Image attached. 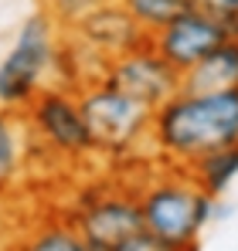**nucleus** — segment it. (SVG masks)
Segmentation results:
<instances>
[{"mask_svg": "<svg viewBox=\"0 0 238 251\" xmlns=\"http://www.w3.org/2000/svg\"><path fill=\"white\" fill-rule=\"evenodd\" d=\"M153 153L167 167L187 170L211 153L238 150V88L235 92H177L150 123Z\"/></svg>", "mask_w": 238, "mask_h": 251, "instance_id": "1", "label": "nucleus"}, {"mask_svg": "<svg viewBox=\"0 0 238 251\" xmlns=\"http://www.w3.org/2000/svg\"><path fill=\"white\" fill-rule=\"evenodd\" d=\"M136 201L143 214V231L177 248L198 245L204 227L218 214H225L221 201L204 194L180 167H167L136 183Z\"/></svg>", "mask_w": 238, "mask_h": 251, "instance_id": "2", "label": "nucleus"}, {"mask_svg": "<svg viewBox=\"0 0 238 251\" xmlns=\"http://www.w3.org/2000/svg\"><path fill=\"white\" fill-rule=\"evenodd\" d=\"M58 51H61L58 24L44 10L28 14L7 54L0 58V109L24 116L41 95V88L55 85Z\"/></svg>", "mask_w": 238, "mask_h": 251, "instance_id": "3", "label": "nucleus"}, {"mask_svg": "<svg viewBox=\"0 0 238 251\" xmlns=\"http://www.w3.org/2000/svg\"><path fill=\"white\" fill-rule=\"evenodd\" d=\"M79 105L95 156H113L122 160L129 153H136L143 143H150V123L153 112L140 102H133L129 95H122L119 88H113L109 82H92L79 88Z\"/></svg>", "mask_w": 238, "mask_h": 251, "instance_id": "4", "label": "nucleus"}, {"mask_svg": "<svg viewBox=\"0 0 238 251\" xmlns=\"http://www.w3.org/2000/svg\"><path fill=\"white\" fill-rule=\"evenodd\" d=\"M24 129H28V139L41 143V150L58 156L61 163H82L95 156V146L79 105V92L68 85L41 88V95L24 112Z\"/></svg>", "mask_w": 238, "mask_h": 251, "instance_id": "5", "label": "nucleus"}, {"mask_svg": "<svg viewBox=\"0 0 238 251\" xmlns=\"http://www.w3.org/2000/svg\"><path fill=\"white\" fill-rule=\"evenodd\" d=\"M75 224L85 245L92 251H113L133 234L143 231V214L136 201V187H92L79 201L75 214L68 217Z\"/></svg>", "mask_w": 238, "mask_h": 251, "instance_id": "6", "label": "nucleus"}, {"mask_svg": "<svg viewBox=\"0 0 238 251\" xmlns=\"http://www.w3.org/2000/svg\"><path fill=\"white\" fill-rule=\"evenodd\" d=\"M225 41L228 34L211 7H184L170 24H163L157 34H150V48L177 75H187L191 68H198Z\"/></svg>", "mask_w": 238, "mask_h": 251, "instance_id": "7", "label": "nucleus"}, {"mask_svg": "<svg viewBox=\"0 0 238 251\" xmlns=\"http://www.w3.org/2000/svg\"><path fill=\"white\" fill-rule=\"evenodd\" d=\"M102 82L119 88L122 95H129L133 102L147 105L150 112H157L160 105H167L177 92H180V75L150 48V41L129 54H122L116 61L106 65Z\"/></svg>", "mask_w": 238, "mask_h": 251, "instance_id": "8", "label": "nucleus"}, {"mask_svg": "<svg viewBox=\"0 0 238 251\" xmlns=\"http://www.w3.org/2000/svg\"><path fill=\"white\" fill-rule=\"evenodd\" d=\"M72 41L79 44L82 51H89L92 58H99L102 65H109L122 54L143 48L150 41V34L113 0V3L99 7L95 14H89L85 21H79L72 27Z\"/></svg>", "mask_w": 238, "mask_h": 251, "instance_id": "9", "label": "nucleus"}, {"mask_svg": "<svg viewBox=\"0 0 238 251\" xmlns=\"http://www.w3.org/2000/svg\"><path fill=\"white\" fill-rule=\"evenodd\" d=\"M184 92H235L238 88V41H225L198 68L180 75Z\"/></svg>", "mask_w": 238, "mask_h": 251, "instance_id": "10", "label": "nucleus"}, {"mask_svg": "<svg viewBox=\"0 0 238 251\" xmlns=\"http://www.w3.org/2000/svg\"><path fill=\"white\" fill-rule=\"evenodd\" d=\"M24 119L17 112L0 109V194H7L24 170Z\"/></svg>", "mask_w": 238, "mask_h": 251, "instance_id": "11", "label": "nucleus"}, {"mask_svg": "<svg viewBox=\"0 0 238 251\" xmlns=\"http://www.w3.org/2000/svg\"><path fill=\"white\" fill-rule=\"evenodd\" d=\"M187 173H191V180L198 183L204 194H211V197L221 201L228 194V187L238 180V150L211 153V156H204L198 163H191Z\"/></svg>", "mask_w": 238, "mask_h": 251, "instance_id": "12", "label": "nucleus"}, {"mask_svg": "<svg viewBox=\"0 0 238 251\" xmlns=\"http://www.w3.org/2000/svg\"><path fill=\"white\" fill-rule=\"evenodd\" d=\"M14 245H17V251H92L85 245V238L75 231L72 221H44V224H34Z\"/></svg>", "mask_w": 238, "mask_h": 251, "instance_id": "13", "label": "nucleus"}, {"mask_svg": "<svg viewBox=\"0 0 238 251\" xmlns=\"http://www.w3.org/2000/svg\"><path fill=\"white\" fill-rule=\"evenodd\" d=\"M116 3L147 31V34H157L163 24H170V21L184 10L180 0H116Z\"/></svg>", "mask_w": 238, "mask_h": 251, "instance_id": "14", "label": "nucleus"}, {"mask_svg": "<svg viewBox=\"0 0 238 251\" xmlns=\"http://www.w3.org/2000/svg\"><path fill=\"white\" fill-rule=\"evenodd\" d=\"M41 7L58 27H75L79 21H85L89 14H95L99 7H106V3H113V0H38Z\"/></svg>", "mask_w": 238, "mask_h": 251, "instance_id": "15", "label": "nucleus"}, {"mask_svg": "<svg viewBox=\"0 0 238 251\" xmlns=\"http://www.w3.org/2000/svg\"><path fill=\"white\" fill-rule=\"evenodd\" d=\"M113 251H201L198 245H191V248H177V245H167V241H160V238H153L150 231H140V234H133L129 241H122L119 248Z\"/></svg>", "mask_w": 238, "mask_h": 251, "instance_id": "16", "label": "nucleus"}, {"mask_svg": "<svg viewBox=\"0 0 238 251\" xmlns=\"http://www.w3.org/2000/svg\"><path fill=\"white\" fill-rule=\"evenodd\" d=\"M214 14H218V21H221V27H225V34H228V41H238V7H211Z\"/></svg>", "mask_w": 238, "mask_h": 251, "instance_id": "17", "label": "nucleus"}, {"mask_svg": "<svg viewBox=\"0 0 238 251\" xmlns=\"http://www.w3.org/2000/svg\"><path fill=\"white\" fill-rule=\"evenodd\" d=\"M208 7H238V0H211Z\"/></svg>", "mask_w": 238, "mask_h": 251, "instance_id": "18", "label": "nucleus"}, {"mask_svg": "<svg viewBox=\"0 0 238 251\" xmlns=\"http://www.w3.org/2000/svg\"><path fill=\"white\" fill-rule=\"evenodd\" d=\"M180 3H184V7H208L211 0H180Z\"/></svg>", "mask_w": 238, "mask_h": 251, "instance_id": "19", "label": "nucleus"}, {"mask_svg": "<svg viewBox=\"0 0 238 251\" xmlns=\"http://www.w3.org/2000/svg\"><path fill=\"white\" fill-rule=\"evenodd\" d=\"M0 251H17V245H3V248H0Z\"/></svg>", "mask_w": 238, "mask_h": 251, "instance_id": "20", "label": "nucleus"}]
</instances>
